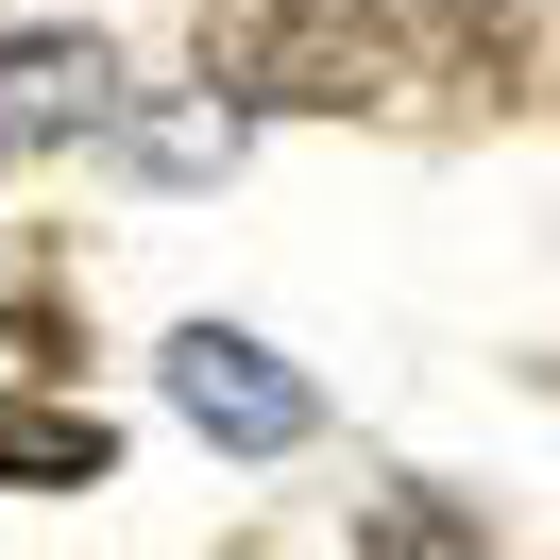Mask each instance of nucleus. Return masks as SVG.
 <instances>
[{
	"label": "nucleus",
	"mask_w": 560,
	"mask_h": 560,
	"mask_svg": "<svg viewBox=\"0 0 560 560\" xmlns=\"http://www.w3.org/2000/svg\"><path fill=\"white\" fill-rule=\"evenodd\" d=\"M119 119V51L85 35V18H35V35H0V171L18 153H69Z\"/></svg>",
	"instance_id": "nucleus-3"
},
{
	"label": "nucleus",
	"mask_w": 560,
	"mask_h": 560,
	"mask_svg": "<svg viewBox=\"0 0 560 560\" xmlns=\"http://www.w3.org/2000/svg\"><path fill=\"white\" fill-rule=\"evenodd\" d=\"M0 476H18V492H103V476H119V424L18 390V408H0Z\"/></svg>",
	"instance_id": "nucleus-4"
},
{
	"label": "nucleus",
	"mask_w": 560,
	"mask_h": 560,
	"mask_svg": "<svg viewBox=\"0 0 560 560\" xmlns=\"http://www.w3.org/2000/svg\"><path fill=\"white\" fill-rule=\"evenodd\" d=\"M357 560H492L476 526L442 510V492H374V526H357Z\"/></svg>",
	"instance_id": "nucleus-5"
},
{
	"label": "nucleus",
	"mask_w": 560,
	"mask_h": 560,
	"mask_svg": "<svg viewBox=\"0 0 560 560\" xmlns=\"http://www.w3.org/2000/svg\"><path fill=\"white\" fill-rule=\"evenodd\" d=\"M205 85L238 119H357L408 85L390 0H205Z\"/></svg>",
	"instance_id": "nucleus-1"
},
{
	"label": "nucleus",
	"mask_w": 560,
	"mask_h": 560,
	"mask_svg": "<svg viewBox=\"0 0 560 560\" xmlns=\"http://www.w3.org/2000/svg\"><path fill=\"white\" fill-rule=\"evenodd\" d=\"M171 408L205 424L221 458H289V442L323 424V390L289 374L272 340H238V323H187V340H171Z\"/></svg>",
	"instance_id": "nucleus-2"
},
{
	"label": "nucleus",
	"mask_w": 560,
	"mask_h": 560,
	"mask_svg": "<svg viewBox=\"0 0 560 560\" xmlns=\"http://www.w3.org/2000/svg\"><path fill=\"white\" fill-rule=\"evenodd\" d=\"M408 35H442V51H510L526 35V0H390Z\"/></svg>",
	"instance_id": "nucleus-7"
},
{
	"label": "nucleus",
	"mask_w": 560,
	"mask_h": 560,
	"mask_svg": "<svg viewBox=\"0 0 560 560\" xmlns=\"http://www.w3.org/2000/svg\"><path fill=\"white\" fill-rule=\"evenodd\" d=\"M51 357H69V323H51V289H0V408L35 390Z\"/></svg>",
	"instance_id": "nucleus-6"
}]
</instances>
